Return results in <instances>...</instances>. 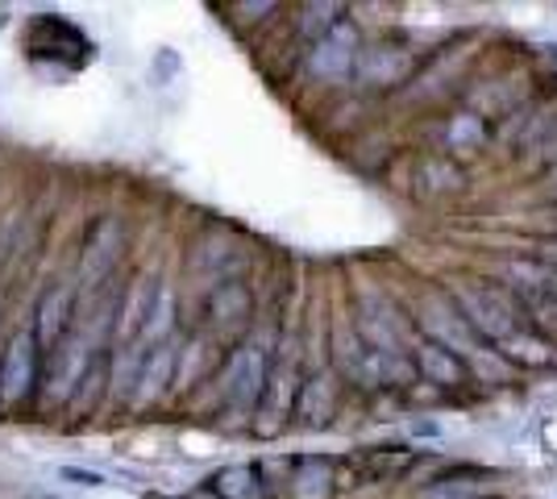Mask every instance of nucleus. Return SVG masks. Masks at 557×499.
Segmentation results:
<instances>
[{"mask_svg":"<svg viewBox=\"0 0 557 499\" xmlns=\"http://www.w3.org/2000/svg\"><path fill=\"white\" fill-rule=\"evenodd\" d=\"M412 362H417L420 379L433 383V387H442V391H462L466 383L474 379L466 358H458L454 350L437 346V341H429V337H417V346H412Z\"/></svg>","mask_w":557,"mask_h":499,"instance_id":"obj_2","label":"nucleus"},{"mask_svg":"<svg viewBox=\"0 0 557 499\" xmlns=\"http://www.w3.org/2000/svg\"><path fill=\"white\" fill-rule=\"evenodd\" d=\"M171 329V291L166 287H159L154 291V309H146V321H141V337H163V333Z\"/></svg>","mask_w":557,"mask_h":499,"instance_id":"obj_18","label":"nucleus"},{"mask_svg":"<svg viewBox=\"0 0 557 499\" xmlns=\"http://www.w3.org/2000/svg\"><path fill=\"white\" fill-rule=\"evenodd\" d=\"M491 483L487 471H470V466H458L449 475H437L417 499H487Z\"/></svg>","mask_w":557,"mask_h":499,"instance_id":"obj_10","label":"nucleus"},{"mask_svg":"<svg viewBox=\"0 0 557 499\" xmlns=\"http://www.w3.org/2000/svg\"><path fill=\"white\" fill-rule=\"evenodd\" d=\"M71 321V287H54L47 300L38 304V341L42 346H54L59 337H63V329H67Z\"/></svg>","mask_w":557,"mask_h":499,"instance_id":"obj_14","label":"nucleus"},{"mask_svg":"<svg viewBox=\"0 0 557 499\" xmlns=\"http://www.w3.org/2000/svg\"><path fill=\"white\" fill-rule=\"evenodd\" d=\"M487 499H499V496H487Z\"/></svg>","mask_w":557,"mask_h":499,"instance_id":"obj_24","label":"nucleus"},{"mask_svg":"<svg viewBox=\"0 0 557 499\" xmlns=\"http://www.w3.org/2000/svg\"><path fill=\"white\" fill-rule=\"evenodd\" d=\"M516 300H520V309H524V316H529L524 325L557 346V300L554 296H516Z\"/></svg>","mask_w":557,"mask_h":499,"instance_id":"obj_17","label":"nucleus"},{"mask_svg":"<svg viewBox=\"0 0 557 499\" xmlns=\"http://www.w3.org/2000/svg\"><path fill=\"white\" fill-rule=\"evenodd\" d=\"M412 54L408 50H395V47H371L358 54V79L362 84H374V88H395L412 75Z\"/></svg>","mask_w":557,"mask_h":499,"instance_id":"obj_6","label":"nucleus"},{"mask_svg":"<svg viewBox=\"0 0 557 499\" xmlns=\"http://www.w3.org/2000/svg\"><path fill=\"white\" fill-rule=\"evenodd\" d=\"M171 366H175V350L171 346H154V354L141 358V371H138V404L141 400H154L159 391L171 379Z\"/></svg>","mask_w":557,"mask_h":499,"instance_id":"obj_15","label":"nucleus"},{"mask_svg":"<svg viewBox=\"0 0 557 499\" xmlns=\"http://www.w3.org/2000/svg\"><path fill=\"white\" fill-rule=\"evenodd\" d=\"M308 67L325 84H337V79L358 72V38H354V29L342 22L329 38H321L317 47L308 50Z\"/></svg>","mask_w":557,"mask_h":499,"instance_id":"obj_3","label":"nucleus"},{"mask_svg":"<svg viewBox=\"0 0 557 499\" xmlns=\"http://www.w3.org/2000/svg\"><path fill=\"white\" fill-rule=\"evenodd\" d=\"M417 188L424 196H454L466 188V171L454 154H429L417 166Z\"/></svg>","mask_w":557,"mask_h":499,"instance_id":"obj_9","label":"nucleus"},{"mask_svg":"<svg viewBox=\"0 0 557 499\" xmlns=\"http://www.w3.org/2000/svg\"><path fill=\"white\" fill-rule=\"evenodd\" d=\"M487 138H491L487 117H479V113H458V117H449V125H445V146L454 154H483Z\"/></svg>","mask_w":557,"mask_h":499,"instance_id":"obj_12","label":"nucleus"},{"mask_svg":"<svg viewBox=\"0 0 557 499\" xmlns=\"http://www.w3.org/2000/svg\"><path fill=\"white\" fill-rule=\"evenodd\" d=\"M549 204H557V171H549Z\"/></svg>","mask_w":557,"mask_h":499,"instance_id":"obj_23","label":"nucleus"},{"mask_svg":"<svg viewBox=\"0 0 557 499\" xmlns=\"http://www.w3.org/2000/svg\"><path fill=\"white\" fill-rule=\"evenodd\" d=\"M533 259L549 262V266H557V238H533V250H529Z\"/></svg>","mask_w":557,"mask_h":499,"instance_id":"obj_21","label":"nucleus"},{"mask_svg":"<svg viewBox=\"0 0 557 499\" xmlns=\"http://www.w3.org/2000/svg\"><path fill=\"white\" fill-rule=\"evenodd\" d=\"M495 350L504 354V362H508L511 371H541V366H549V362L557 358L554 341H545V337H541L536 329H529V325L511 333L508 341H499Z\"/></svg>","mask_w":557,"mask_h":499,"instance_id":"obj_8","label":"nucleus"},{"mask_svg":"<svg viewBox=\"0 0 557 499\" xmlns=\"http://www.w3.org/2000/svg\"><path fill=\"white\" fill-rule=\"evenodd\" d=\"M333 487H337V478H333V462L329 458H300L296 462V478H292L296 499H329Z\"/></svg>","mask_w":557,"mask_h":499,"instance_id":"obj_13","label":"nucleus"},{"mask_svg":"<svg viewBox=\"0 0 557 499\" xmlns=\"http://www.w3.org/2000/svg\"><path fill=\"white\" fill-rule=\"evenodd\" d=\"M212 491L221 499H262V483L255 466H225L212 483Z\"/></svg>","mask_w":557,"mask_h":499,"instance_id":"obj_16","label":"nucleus"},{"mask_svg":"<svg viewBox=\"0 0 557 499\" xmlns=\"http://www.w3.org/2000/svg\"><path fill=\"white\" fill-rule=\"evenodd\" d=\"M34 346L38 337L34 333H17L9 341V354L0 362V400H22L34 383Z\"/></svg>","mask_w":557,"mask_h":499,"instance_id":"obj_7","label":"nucleus"},{"mask_svg":"<svg viewBox=\"0 0 557 499\" xmlns=\"http://www.w3.org/2000/svg\"><path fill=\"white\" fill-rule=\"evenodd\" d=\"M529 225L536 229V238H557V204H541Z\"/></svg>","mask_w":557,"mask_h":499,"instance_id":"obj_20","label":"nucleus"},{"mask_svg":"<svg viewBox=\"0 0 557 499\" xmlns=\"http://www.w3.org/2000/svg\"><path fill=\"white\" fill-rule=\"evenodd\" d=\"M454 304L462 309L466 325L479 333L487 346L508 341L516 329H524V309L516 300V291L508 284H495V279H458L454 284Z\"/></svg>","mask_w":557,"mask_h":499,"instance_id":"obj_1","label":"nucleus"},{"mask_svg":"<svg viewBox=\"0 0 557 499\" xmlns=\"http://www.w3.org/2000/svg\"><path fill=\"white\" fill-rule=\"evenodd\" d=\"M121 221L113 216H104L100 225L92 229V238L84 246V254H79V287H96L109 271H113V262L121 259Z\"/></svg>","mask_w":557,"mask_h":499,"instance_id":"obj_4","label":"nucleus"},{"mask_svg":"<svg viewBox=\"0 0 557 499\" xmlns=\"http://www.w3.org/2000/svg\"><path fill=\"white\" fill-rule=\"evenodd\" d=\"M59 478L71 483V487H88V491L104 487V475H100V471H88V466H59Z\"/></svg>","mask_w":557,"mask_h":499,"instance_id":"obj_19","label":"nucleus"},{"mask_svg":"<svg viewBox=\"0 0 557 499\" xmlns=\"http://www.w3.org/2000/svg\"><path fill=\"white\" fill-rule=\"evenodd\" d=\"M262 391H267V358L262 350H242L225 375V396L233 408H255Z\"/></svg>","mask_w":557,"mask_h":499,"instance_id":"obj_5","label":"nucleus"},{"mask_svg":"<svg viewBox=\"0 0 557 499\" xmlns=\"http://www.w3.org/2000/svg\"><path fill=\"white\" fill-rule=\"evenodd\" d=\"M412 437H442V428L433 425V421H417V425H412Z\"/></svg>","mask_w":557,"mask_h":499,"instance_id":"obj_22","label":"nucleus"},{"mask_svg":"<svg viewBox=\"0 0 557 499\" xmlns=\"http://www.w3.org/2000/svg\"><path fill=\"white\" fill-rule=\"evenodd\" d=\"M84 362H88V341L79 337H71V341H63L59 350H54V362H50V391H54V400H63L71 387L79 383V375H84Z\"/></svg>","mask_w":557,"mask_h":499,"instance_id":"obj_11","label":"nucleus"}]
</instances>
